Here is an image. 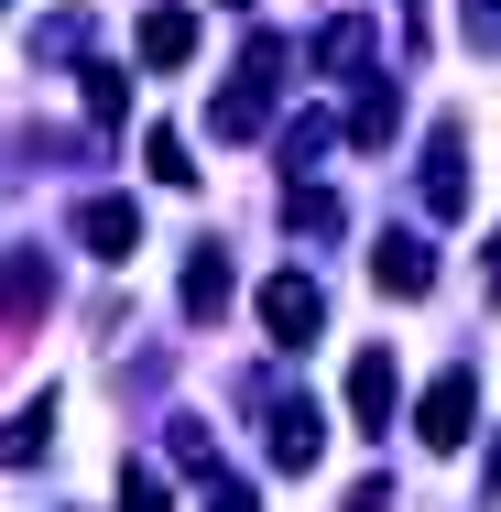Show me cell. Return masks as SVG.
Returning <instances> with one entry per match:
<instances>
[{
    "mask_svg": "<svg viewBox=\"0 0 501 512\" xmlns=\"http://www.w3.org/2000/svg\"><path fill=\"white\" fill-rule=\"evenodd\" d=\"M284 55H295L284 33H251L240 77H229V88H218V109H207V131H218V142H251V131L273 120V77H284Z\"/></svg>",
    "mask_w": 501,
    "mask_h": 512,
    "instance_id": "obj_1",
    "label": "cell"
},
{
    "mask_svg": "<svg viewBox=\"0 0 501 512\" xmlns=\"http://www.w3.org/2000/svg\"><path fill=\"white\" fill-rule=\"evenodd\" d=\"M262 447H273V469H316V458H327V414L305 404V393H273V404H262Z\"/></svg>",
    "mask_w": 501,
    "mask_h": 512,
    "instance_id": "obj_2",
    "label": "cell"
},
{
    "mask_svg": "<svg viewBox=\"0 0 501 512\" xmlns=\"http://www.w3.org/2000/svg\"><path fill=\"white\" fill-rule=\"evenodd\" d=\"M414 436H425V447H469V436H480V382H469V371H436L425 404H414Z\"/></svg>",
    "mask_w": 501,
    "mask_h": 512,
    "instance_id": "obj_3",
    "label": "cell"
},
{
    "mask_svg": "<svg viewBox=\"0 0 501 512\" xmlns=\"http://www.w3.org/2000/svg\"><path fill=\"white\" fill-rule=\"evenodd\" d=\"M262 327H273V349H305V338L327 327V295H316V273H273V284H262Z\"/></svg>",
    "mask_w": 501,
    "mask_h": 512,
    "instance_id": "obj_4",
    "label": "cell"
},
{
    "mask_svg": "<svg viewBox=\"0 0 501 512\" xmlns=\"http://www.w3.org/2000/svg\"><path fill=\"white\" fill-rule=\"evenodd\" d=\"M425 207H436V218L469 207V120H436V131H425Z\"/></svg>",
    "mask_w": 501,
    "mask_h": 512,
    "instance_id": "obj_5",
    "label": "cell"
},
{
    "mask_svg": "<svg viewBox=\"0 0 501 512\" xmlns=\"http://www.w3.org/2000/svg\"><path fill=\"white\" fill-rule=\"evenodd\" d=\"M349 414H360V436H382L403 414V371H393V349H360L349 360Z\"/></svg>",
    "mask_w": 501,
    "mask_h": 512,
    "instance_id": "obj_6",
    "label": "cell"
},
{
    "mask_svg": "<svg viewBox=\"0 0 501 512\" xmlns=\"http://www.w3.org/2000/svg\"><path fill=\"white\" fill-rule=\"evenodd\" d=\"M371 284H382V295H403V306H414V295L436 284V251H425L414 229H382V251H371Z\"/></svg>",
    "mask_w": 501,
    "mask_h": 512,
    "instance_id": "obj_7",
    "label": "cell"
},
{
    "mask_svg": "<svg viewBox=\"0 0 501 512\" xmlns=\"http://www.w3.org/2000/svg\"><path fill=\"white\" fill-rule=\"evenodd\" d=\"M77 240H88L99 262H131V251H142V207L131 197H88L77 207Z\"/></svg>",
    "mask_w": 501,
    "mask_h": 512,
    "instance_id": "obj_8",
    "label": "cell"
},
{
    "mask_svg": "<svg viewBox=\"0 0 501 512\" xmlns=\"http://www.w3.org/2000/svg\"><path fill=\"white\" fill-rule=\"evenodd\" d=\"M44 306H55V273H44L33 251H11V262H0V327H22V316H44Z\"/></svg>",
    "mask_w": 501,
    "mask_h": 512,
    "instance_id": "obj_9",
    "label": "cell"
},
{
    "mask_svg": "<svg viewBox=\"0 0 501 512\" xmlns=\"http://www.w3.org/2000/svg\"><path fill=\"white\" fill-rule=\"evenodd\" d=\"M131 55H142V66H186V55H197V11H142Z\"/></svg>",
    "mask_w": 501,
    "mask_h": 512,
    "instance_id": "obj_10",
    "label": "cell"
},
{
    "mask_svg": "<svg viewBox=\"0 0 501 512\" xmlns=\"http://www.w3.org/2000/svg\"><path fill=\"white\" fill-rule=\"evenodd\" d=\"M44 447H55V393H33V404L0 425V469H33Z\"/></svg>",
    "mask_w": 501,
    "mask_h": 512,
    "instance_id": "obj_11",
    "label": "cell"
},
{
    "mask_svg": "<svg viewBox=\"0 0 501 512\" xmlns=\"http://www.w3.org/2000/svg\"><path fill=\"white\" fill-rule=\"evenodd\" d=\"M229 295H240V273H229V251H207V240H197V262H186V316L207 327V316L229 306Z\"/></svg>",
    "mask_w": 501,
    "mask_h": 512,
    "instance_id": "obj_12",
    "label": "cell"
},
{
    "mask_svg": "<svg viewBox=\"0 0 501 512\" xmlns=\"http://www.w3.org/2000/svg\"><path fill=\"white\" fill-rule=\"evenodd\" d=\"M371 55H382V33H371V22H360V11H349V22H327V33H316V66H338V77H360V66H371Z\"/></svg>",
    "mask_w": 501,
    "mask_h": 512,
    "instance_id": "obj_13",
    "label": "cell"
},
{
    "mask_svg": "<svg viewBox=\"0 0 501 512\" xmlns=\"http://www.w3.org/2000/svg\"><path fill=\"white\" fill-rule=\"evenodd\" d=\"M393 131H403V99H393V88H360V109H349V142H360V153H382Z\"/></svg>",
    "mask_w": 501,
    "mask_h": 512,
    "instance_id": "obj_14",
    "label": "cell"
},
{
    "mask_svg": "<svg viewBox=\"0 0 501 512\" xmlns=\"http://www.w3.org/2000/svg\"><path fill=\"white\" fill-rule=\"evenodd\" d=\"M284 218H295L305 240H327V229H338V197H327V186H295V197H284Z\"/></svg>",
    "mask_w": 501,
    "mask_h": 512,
    "instance_id": "obj_15",
    "label": "cell"
},
{
    "mask_svg": "<svg viewBox=\"0 0 501 512\" xmlns=\"http://www.w3.org/2000/svg\"><path fill=\"white\" fill-rule=\"evenodd\" d=\"M142 164H153L164 186H197V164H186V131H153V142H142Z\"/></svg>",
    "mask_w": 501,
    "mask_h": 512,
    "instance_id": "obj_16",
    "label": "cell"
},
{
    "mask_svg": "<svg viewBox=\"0 0 501 512\" xmlns=\"http://www.w3.org/2000/svg\"><path fill=\"white\" fill-rule=\"evenodd\" d=\"M88 109L120 120V109H131V77H120V66H88Z\"/></svg>",
    "mask_w": 501,
    "mask_h": 512,
    "instance_id": "obj_17",
    "label": "cell"
},
{
    "mask_svg": "<svg viewBox=\"0 0 501 512\" xmlns=\"http://www.w3.org/2000/svg\"><path fill=\"white\" fill-rule=\"evenodd\" d=\"M458 22H469V55H491V44H501V0H458Z\"/></svg>",
    "mask_w": 501,
    "mask_h": 512,
    "instance_id": "obj_18",
    "label": "cell"
},
{
    "mask_svg": "<svg viewBox=\"0 0 501 512\" xmlns=\"http://www.w3.org/2000/svg\"><path fill=\"white\" fill-rule=\"evenodd\" d=\"M120 512H164V480L153 469H120Z\"/></svg>",
    "mask_w": 501,
    "mask_h": 512,
    "instance_id": "obj_19",
    "label": "cell"
},
{
    "mask_svg": "<svg viewBox=\"0 0 501 512\" xmlns=\"http://www.w3.org/2000/svg\"><path fill=\"white\" fill-rule=\"evenodd\" d=\"M349 512H393V469H371V480L349 491Z\"/></svg>",
    "mask_w": 501,
    "mask_h": 512,
    "instance_id": "obj_20",
    "label": "cell"
},
{
    "mask_svg": "<svg viewBox=\"0 0 501 512\" xmlns=\"http://www.w3.org/2000/svg\"><path fill=\"white\" fill-rule=\"evenodd\" d=\"M207 512H262V502H251L240 480H207Z\"/></svg>",
    "mask_w": 501,
    "mask_h": 512,
    "instance_id": "obj_21",
    "label": "cell"
},
{
    "mask_svg": "<svg viewBox=\"0 0 501 512\" xmlns=\"http://www.w3.org/2000/svg\"><path fill=\"white\" fill-rule=\"evenodd\" d=\"M491 295H501V229H491Z\"/></svg>",
    "mask_w": 501,
    "mask_h": 512,
    "instance_id": "obj_22",
    "label": "cell"
},
{
    "mask_svg": "<svg viewBox=\"0 0 501 512\" xmlns=\"http://www.w3.org/2000/svg\"><path fill=\"white\" fill-rule=\"evenodd\" d=\"M491 491H501V436H491Z\"/></svg>",
    "mask_w": 501,
    "mask_h": 512,
    "instance_id": "obj_23",
    "label": "cell"
},
{
    "mask_svg": "<svg viewBox=\"0 0 501 512\" xmlns=\"http://www.w3.org/2000/svg\"><path fill=\"white\" fill-rule=\"evenodd\" d=\"M218 11H251V0H218Z\"/></svg>",
    "mask_w": 501,
    "mask_h": 512,
    "instance_id": "obj_24",
    "label": "cell"
}]
</instances>
